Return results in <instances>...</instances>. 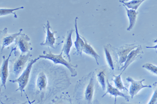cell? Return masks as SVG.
<instances>
[{
  "label": "cell",
  "mask_w": 157,
  "mask_h": 104,
  "mask_svg": "<svg viewBox=\"0 0 157 104\" xmlns=\"http://www.w3.org/2000/svg\"><path fill=\"white\" fill-rule=\"evenodd\" d=\"M94 72L84 77L79 83L82 86V95L85 104H92L95 92Z\"/></svg>",
  "instance_id": "6da1fadb"
},
{
  "label": "cell",
  "mask_w": 157,
  "mask_h": 104,
  "mask_svg": "<svg viewBox=\"0 0 157 104\" xmlns=\"http://www.w3.org/2000/svg\"><path fill=\"white\" fill-rule=\"evenodd\" d=\"M48 53L45 50L43 51V54L39 55V57L40 58L45 59L51 60L55 65L61 64L67 67L71 73V76L75 77L77 75V72L75 68L77 65H74L69 61H67L63 57V52L61 51L59 54H55L49 50Z\"/></svg>",
  "instance_id": "7a4b0ae2"
},
{
  "label": "cell",
  "mask_w": 157,
  "mask_h": 104,
  "mask_svg": "<svg viewBox=\"0 0 157 104\" xmlns=\"http://www.w3.org/2000/svg\"><path fill=\"white\" fill-rule=\"evenodd\" d=\"M40 59V58L38 57L35 58V59L31 60L29 64H28L26 69L19 78L16 80H10V82L13 83H16L18 84V88L16 91H20L21 96L24 91L25 88L26 87V86L27 85L28 82H29L31 72L33 65Z\"/></svg>",
  "instance_id": "3957f363"
},
{
  "label": "cell",
  "mask_w": 157,
  "mask_h": 104,
  "mask_svg": "<svg viewBox=\"0 0 157 104\" xmlns=\"http://www.w3.org/2000/svg\"><path fill=\"white\" fill-rule=\"evenodd\" d=\"M32 54L29 52L26 54H21L18 57H15L12 60L13 62V71L15 76L17 78L24 69L26 63Z\"/></svg>",
  "instance_id": "277c9868"
},
{
  "label": "cell",
  "mask_w": 157,
  "mask_h": 104,
  "mask_svg": "<svg viewBox=\"0 0 157 104\" xmlns=\"http://www.w3.org/2000/svg\"><path fill=\"white\" fill-rule=\"evenodd\" d=\"M30 39L25 33H21L15 41V44L18 47L21 52V54H25L33 50Z\"/></svg>",
  "instance_id": "5b68a950"
},
{
  "label": "cell",
  "mask_w": 157,
  "mask_h": 104,
  "mask_svg": "<svg viewBox=\"0 0 157 104\" xmlns=\"http://www.w3.org/2000/svg\"><path fill=\"white\" fill-rule=\"evenodd\" d=\"M22 31L23 29H20L19 32L18 33L12 34H10L8 33V29L6 28L0 31L1 54H2L3 51L6 47H8L13 42H15V39L22 33Z\"/></svg>",
  "instance_id": "8992f818"
},
{
  "label": "cell",
  "mask_w": 157,
  "mask_h": 104,
  "mask_svg": "<svg viewBox=\"0 0 157 104\" xmlns=\"http://www.w3.org/2000/svg\"><path fill=\"white\" fill-rule=\"evenodd\" d=\"M17 47H12L10 53L8 57L6 58L5 56L3 57V61L1 67V87H4L5 89L6 88V83L8 78L9 76V62L10 58L12 55L13 52L17 50Z\"/></svg>",
  "instance_id": "52a82bcc"
},
{
  "label": "cell",
  "mask_w": 157,
  "mask_h": 104,
  "mask_svg": "<svg viewBox=\"0 0 157 104\" xmlns=\"http://www.w3.org/2000/svg\"><path fill=\"white\" fill-rule=\"evenodd\" d=\"M43 28H44V32L46 33V40L44 42L40 43V45L41 46H47L48 47H50L52 48L55 49V45L56 44V40L59 38V37L56 38L54 37L55 35L57 32L56 31L51 32L50 30L51 28V26L48 20H47V24H44Z\"/></svg>",
  "instance_id": "ba28073f"
},
{
  "label": "cell",
  "mask_w": 157,
  "mask_h": 104,
  "mask_svg": "<svg viewBox=\"0 0 157 104\" xmlns=\"http://www.w3.org/2000/svg\"><path fill=\"white\" fill-rule=\"evenodd\" d=\"M139 45L135 44L124 45L118 49H116V52L118 57L119 62L122 65L125 62L129 54L138 47Z\"/></svg>",
  "instance_id": "9c48e42d"
},
{
  "label": "cell",
  "mask_w": 157,
  "mask_h": 104,
  "mask_svg": "<svg viewBox=\"0 0 157 104\" xmlns=\"http://www.w3.org/2000/svg\"><path fill=\"white\" fill-rule=\"evenodd\" d=\"M127 81L131 83V85L130 87L129 93L132 99L137 95L143 88H152V86L143 85V82L145 81L143 79L140 81H136L131 77H128L126 78Z\"/></svg>",
  "instance_id": "30bf717a"
},
{
  "label": "cell",
  "mask_w": 157,
  "mask_h": 104,
  "mask_svg": "<svg viewBox=\"0 0 157 104\" xmlns=\"http://www.w3.org/2000/svg\"><path fill=\"white\" fill-rule=\"evenodd\" d=\"M143 54H144V52L143 51L142 47L141 45H139L138 47L136 48V49L132 50L129 54L127 59L126 60L125 62L124 63V65L120 69V70L121 71H122V70L123 71L121 74H122L123 72L125 71L126 69L133 61L136 60Z\"/></svg>",
  "instance_id": "8fae6325"
},
{
  "label": "cell",
  "mask_w": 157,
  "mask_h": 104,
  "mask_svg": "<svg viewBox=\"0 0 157 104\" xmlns=\"http://www.w3.org/2000/svg\"><path fill=\"white\" fill-rule=\"evenodd\" d=\"M49 84L48 77L43 71L39 72L36 76L35 85L37 89L40 91H43L47 89Z\"/></svg>",
  "instance_id": "7c38bea8"
},
{
  "label": "cell",
  "mask_w": 157,
  "mask_h": 104,
  "mask_svg": "<svg viewBox=\"0 0 157 104\" xmlns=\"http://www.w3.org/2000/svg\"><path fill=\"white\" fill-rule=\"evenodd\" d=\"M74 31V29H71L67 32L66 36L64 37V40L63 41L64 45L61 50V51H62L66 56L68 58L69 61L70 62H71V60L70 53L73 44L71 37Z\"/></svg>",
  "instance_id": "4fadbf2b"
},
{
  "label": "cell",
  "mask_w": 157,
  "mask_h": 104,
  "mask_svg": "<svg viewBox=\"0 0 157 104\" xmlns=\"http://www.w3.org/2000/svg\"><path fill=\"white\" fill-rule=\"evenodd\" d=\"M106 84H107V89H106L105 93L104 94L102 98L108 94H110L111 95L115 97L114 104H116L117 97L118 96L122 97L127 102L129 101L130 97L125 94H123V93L121 92L117 88L113 87L109 83L108 78L106 79Z\"/></svg>",
  "instance_id": "5bb4252c"
},
{
  "label": "cell",
  "mask_w": 157,
  "mask_h": 104,
  "mask_svg": "<svg viewBox=\"0 0 157 104\" xmlns=\"http://www.w3.org/2000/svg\"><path fill=\"white\" fill-rule=\"evenodd\" d=\"M78 18L76 17L75 20V33H76V39L75 41L74 42V45L75 49H76V52L75 53L77 55H80L82 56V52L85 46V43L84 42L83 39H82V36L80 35L78 28Z\"/></svg>",
  "instance_id": "9a60e30c"
},
{
  "label": "cell",
  "mask_w": 157,
  "mask_h": 104,
  "mask_svg": "<svg viewBox=\"0 0 157 104\" xmlns=\"http://www.w3.org/2000/svg\"><path fill=\"white\" fill-rule=\"evenodd\" d=\"M123 6L124 7L126 10L127 11V16L128 17L129 21V25L127 28V30L130 31L132 29L135 24L138 12L134 10L128 9L125 6Z\"/></svg>",
  "instance_id": "2e32d148"
},
{
  "label": "cell",
  "mask_w": 157,
  "mask_h": 104,
  "mask_svg": "<svg viewBox=\"0 0 157 104\" xmlns=\"http://www.w3.org/2000/svg\"><path fill=\"white\" fill-rule=\"evenodd\" d=\"M82 39H83L84 42L85 43V46H84L83 52L86 53V54L92 56V57L94 58L96 60L97 64L99 65V62H98V59L100 58L99 56L96 51H95L92 48V46H91L90 44L88 43L87 41L85 38L82 36Z\"/></svg>",
  "instance_id": "e0dca14e"
},
{
  "label": "cell",
  "mask_w": 157,
  "mask_h": 104,
  "mask_svg": "<svg viewBox=\"0 0 157 104\" xmlns=\"http://www.w3.org/2000/svg\"><path fill=\"white\" fill-rule=\"evenodd\" d=\"M120 1L122 3L123 5L125 6L126 7H127L128 9V8L130 9L134 10L136 11L144 1L133 0V1L127 2L123 1Z\"/></svg>",
  "instance_id": "ac0fdd59"
},
{
  "label": "cell",
  "mask_w": 157,
  "mask_h": 104,
  "mask_svg": "<svg viewBox=\"0 0 157 104\" xmlns=\"http://www.w3.org/2000/svg\"><path fill=\"white\" fill-rule=\"evenodd\" d=\"M24 7H21L13 8V9H8V8H2L0 9V17L5 16L10 14H13L14 15V17L15 18H17V16L16 13L13 12L15 11L18 10L20 9H23Z\"/></svg>",
  "instance_id": "d6986e66"
},
{
  "label": "cell",
  "mask_w": 157,
  "mask_h": 104,
  "mask_svg": "<svg viewBox=\"0 0 157 104\" xmlns=\"http://www.w3.org/2000/svg\"><path fill=\"white\" fill-rule=\"evenodd\" d=\"M104 49L106 60L107 61L108 64L110 68L112 70H113L114 69V64H113V58H112L110 50L109 49V45L104 46Z\"/></svg>",
  "instance_id": "ffe728a7"
},
{
  "label": "cell",
  "mask_w": 157,
  "mask_h": 104,
  "mask_svg": "<svg viewBox=\"0 0 157 104\" xmlns=\"http://www.w3.org/2000/svg\"><path fill=\"white\" fill-rule=\"evenodd\" d=\"M121 74L118 76H113L114 78L113 79V81L114 83L116 88H117L118 89L120 90V91L124 90V91H128V90L123 85L121 80Z\"/></svg>",
  "instance_id": "44dd1931"
},
{
  "label": "cell",
  "mask_w": 157,
  "mask_h": 104,
  "mask_svg": "<svg viewBox=\"0 0 157 104\" xmlns=\"http://www.w3.org/2000/svg\"><path fill=\"white\" fill-rule=\"evenodd\" d=\"M105 76V74L104 71L99 72L97 75L98 82L100 84L103 91H105L106 87Z\"/></svg>",
  "instance_id": "7402d4cb"
},
{
  "label": "cell",
  "mask_w": 157,
  "mask_h": 104,
  "mask_svg": "<svg viewBox=\"0 0 157 104\" xmlns=\"http://www.w3.org/2000/svg\"><path fill=\"white\" fill-rule=\"evenodd\" d=\"M142 67L157 75V67L154 65L150 63H147L144 64L142 66Z\"/></svg>",
  "instance_id": "603a6c76"
},
{
  "label": "cell",
  "mask_w": 157,
  "mask_h": 104,
  "mask_svg": "<svg viewBox=\"0 0 157 104\" xmlns=\"http://www.w3.org/2000/svg\"><path fill=\"white\" fill-rule=\"evenodd\" d=\"M148 104H157V87L154 90L152 98Z\"/></svg>",
  "instance_id": "cb8c5ba5"
},
{
  "label": "cell",
  "mask_w": 157,
  "mask_h": 104,
  "mask_svg": "<svg viewBox=\"0 0 157 104\" xmlns=\"http://www.w3.org/2000/svg\"><path fill=\"white\" fill-rule=\"evenodd\" d=\"M154 43H157L156 45H155V46H152V47H151V46H146V47L147 48H152V49H157V39H156V40H154Z\"/></svg>",
  "instance_id": "d4e9b609"
},
{
  "label": "cell",
  "mask_w": 157,
  "mask_h": 104,
  "mask_svg": "<svg viewBox=\"0 0 157 104\" xmlns=\"http://www.w3.org/2000/svg\"><path fill=\"white\" fill-rule=\"evenodd\" d=\"M120 104H143L141 103H129V102H122Z\"/></svg>",
  "instance_id": "484cf974"
},
{
  "label": "cell",
  "mask_w": 157,
  "mask_h": 104,
  "mask_svg": "<svg viewBox=\"0 0 157 104\" xmlns=\"http://www.w3.org/2000/svg\"><path fill=\"white\" fill-rule=\"evenodd\" d=\"M27 101H26V102H22V103L21 104H26V103H27ZM1 103H2V104H6V103H3V102H1Z\"/></svg>",
  "instance_id": "4316f807"
}]
</instances>
